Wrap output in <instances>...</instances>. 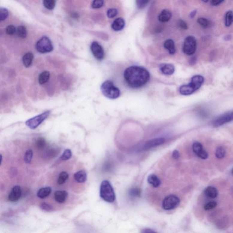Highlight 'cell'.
Instances as JSON below:
<instances>
[{
  "mask_svg": "<svg viewBox=\"0 0 233 233\" xmlns=\"http://www.w3.org/2000/svg\"><path fill=\"white\" fill-rule=\"evenodd\" d=\"M123 77L127 84L133 88L143 87L149 82L150 73L146 68L132 66L125 69Z\"/></svg>",
  "mask_w": 233,
  "mask_h": 233,
  "instance_id": "1",
  "label": "cell"
},
{
  "mask_svg": "<svg viewBox=\"0 0 233 233\" xmlns=\"http://www.w3.org/2000/svg\"><path fill=\"white\" fill-rule=\"evenodd\" d=\"M204 78L203 76L197 75L192 78L190 83L188 84L183 85L180 87L179 92L181 95L188 96L191 95L199 89L203 84Z\"/></svg>",
  "mask_w": 233,
  "mask_h": 233,
  "instance_id": "2",
  "label": "cell"
},
{
  "mask_svg": "<svg viewBox=\"0 0 233 233\" xmlns=\"http://www.w3.org/2000/svg\"><path fill=\"white\" fill-rule=\"evenodd\" d=\"M101 90L102 94L106 98L111 99H118L120 95V91L114 85L113 81L107 80L101 86Z\"/></svg>",
  "mask_w": 233,
  "mask_h": 233,
  "instance_id": "3",
  "label": "cell"
},
{
  "mask_svg": "<svg viewBox=\"0 0 233 233\" xmlns=\"http://www.w3.org/2000/svg\"><path fill=\"white\" fill-rule=\"evenodd\" d=\"M100 195L104 201L109 203L114 202L115 200V194L112 186L109 181L103 180L100 188Z\"/></svg>",
  "mask_w": 233,
  "mask_h": 233,
  "instance_id": "4",
  "label": "cell"
},
{
  "mask_svg": "<svg viewBox=\"0 0 233 233\" xmlns=\"http://www.w3.org/2000/svg\"><path fill=\"white\" fill-rule=\"evenodd\" d=\"M50 113V111H45L38 115L28 120L25 122V124L31 129H36L49 117Z\"/></svg>",
  "mask_w": 233,
  "mask_h": 233,
  "instance_id": "5",
  "label": "cell"
},
{
  "mask_svg": "<svg viewBox=\"0 0 233 233\" xmlns=\"http://www.w3.org/2000/svg\"><path fill=\"white\" fill-rule=\"evenodd\" d=\"M37 50L41 53H46L53 51V46L50 39L46 36L43 37L37 43Z\"/></svg>",
  "mask_w": 233,
  "mask_h": 233,
  "instance_id": "6",
  "label": "cell"
},
{
  "mask_svg": "<svg viewBox=\"0 0 233 233\" xmlns=\"http://www.w3.org/2000/svg\"><path fill=\"white\" fill-rule=\"evenodd\" d=\"M197 46L196 40L194 37L190 36L185 39L183 46V51L187 55H192L195 53Z\"/></svg>",
  "mask_w": 233,
  "mask_h": 233,
  "instance_id": "7",
  "label": "cell"
},
{
  "mask_svg": "<svg viewBox=\"0 0 233 233\" xmlns=\"http://www.w3.org/2000/svg\"><path fill=\"white\" fill-rule=\"evenodd\" d=\"M180 203V199L177 196L173 194L165 197L162 203V207L166 211H170L176 207Z\"/></svg>",
  "mask_w": 233,
  "mask_h": 233,
  "instance_id": "8",
  "label": "cell"
},
{
  "mask_svg": "<svg viewBox=\"0 0 233 233\" xmlns=\"http://www.w3.org/2000/svg\"><path fill=\"white\" fill-rule=\"evenodd\" d=\"M233 112H228L216 118L213 122V125L214 127H220L226 123L230 122L233 119Z\"/></svg>",
  "mask_w": 233,
  "mask_h": 233,
  "instance_id": "9",
  "label": "cell"
},
{
  "mask_svg": "<svg viewBox=\"0 0 233 233\" xmlns=\"http://www.w3.org/2000/svg\"><path fill=\"white\" fill-rule=\"evenodd\" d=\"M91 52L93 55L98 60H102L104 58V50L101 45L97 42H93L90 46Z\"/></svg>",
  "mask_w": 233,
  "mask_h": 233,
  "instance_id": "10",
  "label": "cell"
},
{
  "mask_svg": "<svg viewBox=\"0 0 233 233\" xmlns=\"http://www.w3.org/2000/svg\"><path fill=\"white\" fill-rule=\"evenodd\" d=\"M193 150L196 155L201 159H205L208 157L207 152L204 149L203 145L199 142L193 143L192 146Z\"/></svg>",
  "mask_w": 233,
  "mask_h": 233,
  "instance_id": "11",
  "label": "cell"
},
{
  "mask_svg": "<svg viewBox=\"0 0 233 233\" xmlns=\"http://www.w3.org/2000/svg\"><path fill=\"white\" fill-rule=\"evenodd\" d=\"M165 141H166V139L163 137H158V138L152 139L145 143L143 147V149L145 150L149 149L152 148L162 145L163 143H164Z\"/></svg>",
  "mask_w": 233,
  "mask_h": 233,
  "instance_id": "12",
  "label": "cell"
},
{
  "mask_svg": "<svg viewBox=\"0 0 233 233\" xmlns=\"http://www.w3.org/2000/svg\"><path fill=\"white\" fill-rule=\"evenodd\" d=\"M22 195V190L19 186H16L13 188L8 196L9 200L11 202L18 201Z\"/></svg>",
  "mask_w": 233,
  "mask_h": 233,
  "instance_id": "13",
  "label": "cell"
},
{
  "mask_svg": "<svg viewBox=\"0 0 233 233\" xmlns=\"http://www.w3.org/2000/svg\"><path fill=\"white\" fill-rule=\"evenodd\" d=\"M159 69L163 74L166 75H172L175 71V67L171 64H161L159 66Z\"/></svg>",
  "mask_w": 233,
  "mask_h": 233,
  "instance_id": "14",
  "label": "cell"
},
{
  "mask_svg": "<svg viewBox=\"0 0 233 233\" xmlns=\"http://www.w3.org/2000/svg\"><path fill=\"white\" fill-rule=\"evenodd\" d=\"M125 25V22L124 19L122 17H119L114 21L111 25V28L114 31H120L124 28Z\"/></svg>",
  "mask_w": 233,
  "mask_h": 233,
  "instance_id": "15",
  "label": "cell"
},
{
  "mask_svg": "<svg viewBox=\"0 0 233 233\" xmlns=\"http://www.w3.org/2000/svg\"><path fill=\"white\" fill-rule=\"evenodd\" d=\"M67 195L68 193L66 191L58 190L54 193V198L58 203H63L66 200Z\"/></svg>",
  "mask_w": 233,
  "mask_h": 233,
  "instance_id": "16",
  "label": "cell"
},
{
  "mask_svg": "<svg viewBox=\"0 0 233 233\" xmlns=\"http://www.w3.org/2000/svg\"><path fill=\"white\" fill-rule=\"evenodd\" d=\"M172 16V14L170 11L168 10H163L159 14L158 19L159 22H166L170 20Z\"/></svg>",
  "mask_w": 233,
  "mask_h": 233,
  "instance_id": "17",
  "label": "cell"
},
{
  "mask_svg": "<svg viewBox=\"0 0 233 233\" xmlns=\"http://www.w3.org/2000/svg\"><path fill=\"white\" fill-rule=\"evenodd\" d=\"M205 195L208 198L211 199H215L218 196V190L213 186H208L205 190Z\"/></svg>",
  "mask_w": 233,
  "mask_h": 233,
  "instance_id": "18",
  "label": "cell"
},
{
  "mask_svg": "<svg viewBox=\"0 0 233 233\" xmlns=\"http://www.w3.org/2000/svg\"><path fill=\"white\" fill-rule=\"evenodd\" d=\"M164 46L165 49L168 50L170 54L173 55L175 53L176 49L174 43L172 39H168L164 42Z\"/></svg>",
  "mask_w": 233,
  "mask_h": 233,
  "instance_id": "19",
  "label": "cell"
},
{
  "mask_svg": "<svg viewBox=\"0 0 233 233\" xmlns=\"http://www.w3.org/2000/svg\"><path fill=\"white\" fill-rule=\"evenodd\" d=\"M74 178L78 183H84L87 180L86 173L84 170L79 171L74 174Z\"/></svg>",
  "mask_w": 233,
  "mask_h": 233,
  "instance_id": "20",
  "label": "cell"
},
{
  "mask_svg": "<svg viewBox=\"0 0 233 233\" xmlns=\"http://www.w3.org/2000/svg\"><path fill=\"white\" fill-rule=\"evenodd\" d=\"M148 181L149 184L155 188L159 187L161 184L160 179L155 174H152L149 175L148 178Z\"/></svg>",
  "mask_w": 233,
  "mask_h": 233,
  "instance_id": "21",
  "label": "cell"
},
{
  "mask_svg": "<svg viewBox=\"0 0 233 233\" xmlns=\"http://www.w3.org/2000/svg\"><path fill=\"white\" fill-rule=\"evenodd\" d=\"M34 56L31 52H28L23 57L22 62L26 67H28L31 65L33 61Z\"/></svg>",
  "mask_w": 233,
  "mask_h": 233,
  "instance_id": "22",
  "label": "cell"
},
{
  "mask_svg": "<svg viewBox=\"0 0 233 233\" xmlns=\"http://www.w3.org/2000/svg\"><path fill=\"white\" fill-rule=\"evenodd\" d=\"M52 192V189L49 187H45L39 190L37 195L41 199H44L50 195Z\"/></svg>",
  "mask_w": 233,
  "mask_h": 233,
  "instance_id": "23",
  "label": "cell"
},
{
  "mask_svg": "<svg viewBox=\"0 0 233 233\" xmlns=\"http://www.w3.org/2000/svg\"><path fill=\"white\" fill-rule=\"evenodd\" d=\"M50 74L48 71L43 72L39 75L38 77V81L40 84L43 85L49 81L50 78Z\"/></svg>",
  "mask_w": 233,
  "mask_h": 233,
  "instance_id": "24",
  "label": "cell"
},
{
  "mask_svg": "<svg viewBox=\"0 0 233 233\" xmlns=\"http://www.w3.org/2000/svg\"><path fill=\"white\" fill-rule=\"evenodd\" d=\"M197 22L204 28H208L211 27L212 22L208 19L204 17L199 18L197 20Z\"/></svg>",
  "mask_w": 233,
  "mask_h": 233,
  "instance_id": "25",
  "label": "cell"
},
{
  "mask_svg": "<svg viewBox=\"0 0 233 233\" xmlns=\"http://www.w3.org/2000/svg\"><path fill=\"white\" fill-rule=\"evenodd\" d=\"M233 22V13L232 10L227 11L225 16V23L226 27H229Z\"/></svg>",
  "mask_w": 233,
  "mask_h": 233,
  "instance_id": "26",
  "label": "cell"
},
{
  "mask_svg": "<svg viewBox=\"0 0 233 233\" xmlns=\"http://www.w3.org/2000/svg\"><path fill=\"white\" fill-rule=\"evenodd\" d=\"M69 175L66 172H62L59 174L58 179V184L62 185L63 184L66 180L68 179Z\"/></svg>",
  "mask_w": 233,
  "mask_h": 233,
  "instance_id": "27",
  "label": "cell"
},
{
  "mask_svg": "<svg viewBox=\"0 0 233 233\" xmlns=\"http://www.w3.org/2000/svg\"><path fill=\"white\" fill-rule=\"evenodd\" d=\"M226 151L224 148L222 146H220L216 149L215 151V156L219 159L223 158L226 155Z\"/></svg>",
  "mask_w": 233,
  "mask_h": 233,
  "instance_id": "28",
  "label": "cell"
},
{
  "mask_svg": "<svg viewBox=\"0 0 233 233\" xmlns=\"http://www.w3.org/2000/svg\"><path fill=\"white\" fill-rule=\"evenodd\" d=\"M16 33L19 37L25 38L27 37V31L26 28L23 26H19L16 29Z\"/></svg>",
  "mask_w": 233,
  "mask_h": 233,
  "instance_id": "29",
  "label": "cell"
},
{
  "mask_svg": "<svg viewBox=\"0 0 233 233\" xmlns=\"http://www.w3.org/2000/svg\"><path fill=\"white\" fill-rule=\"evenodd\" d=\"M43 4L46 8L49 10H53L56 5V1L54 0H44Z\"/></svg>",
  "mask_w": 233,
  "mask_h": 233,
  "instance_id": "30",
  "label": "cell"
},
{
  "mask_svg": "<svg viewBox=\"0 0 233 233\" xmlns=\"http://www.w3.org/2000/svg\"><path fill=\"white\" fill-rule=\"evenodd\" d=\"M33 157V151L32 150L29 149L26 151L24 155V161L26 164H30L32 160Z\"/></svg>",
  "mask_w": 233,
  "mask_h": 233,
  "instance_id": "31",
  "label": "cell"
},
{
  "mask_svg": "<svg viewBox=\"0 0 233 233\" xmlns=\"http://www.w3.org/2000/svg\"><path fill=\"white\" fill-rule=\"evenodd\" d=\"M36 145L38 149H43L46 146V141L43 137H39L37 140Z\"/></svg>",
  "mask_w": 233,
  "mask_h": 233,
  "instance_id": "32",
  "label": "cell"
},
{
  "mask_svg": "<svg viewBox=\"0 0 233 233\" xmlns=\"http://www.w3.org/2000/svg\"><path fill=\"white\" fill-rule=\"evenodd\" d=\"M72 153L71 151L69 149H67L65 150L64 152L60 157V158H61V160L66 161V160L70 159L72 157Z\"/></svg>",
  "mask_w": 233,
  "mask_h": 233,
  "instance_id": "33",
  "label": "cell"
},
{
  "mask_svg": "<svg viewBox=\"0 0 233 233\" xmlns=\"http://www.w3.org/2000/svg\"><path fill=\"white\" fill-rule=\"evenodd\" d=\"M8 16V11L5 8L0 7V21L7 19Z\"/></svg>",
  "mask_w": 233,
  "mask_h": 233,
  "instance_id": "34",
  "label": "cell"
},
{
  "mask_svg": "<svg viewBox=\"0 0 233 233\" xmlns=\"http://www.w3.org/2000/svg\"><path fill=\"white\" fill-rule=\"evenodd\" d=\"M104 1L102 0H95L92 2V7L93 9H99L104 5Z\"/></svg>",
  "mask_w": 233,
  "mask_h": 233,
  "instance_id": "35",
  "label": "cell"
},
{
  "mask_svg": "<svg viewBox=\"0 0 233 233\" xmlns=\"http://www.w3.org/2000/svg\"><path fill=\"white\" fill-rule=\"evenodd\" d=\"M118 13L119 11L116 9L110 8L107 10V15L108 18H113L118 14Z\"/></svg>",
  "mask_w": 233,
  "mask_h": 233,
  "instance_id": "36",
  "label": "cell"
},
{
  "mask_svg": "<svg viewBox=\"0 0 233 233\" xmlns=\"http://www.w3.org/2000/svg\"><path fill=\"white\" fill-rule=\"evenodd\" d=\"M217 205V203L216 201H210L206 204L204 206V208L205 211H209L213 209Z\"/></svg>",
  "mask_w": 233,
  "mask_h": 233,
  "instance_id": "37",
  "label": "cell"
},
{
  "mask_svg": "<svg viewBox=\"0 0 233 233\" xmlns=\"http://www.w3.org/2000/svg\"><path fill=\"white\" fill-rule=\"evenodd\" d=\"M137 7L138 9H143L145 8L149 2V1H143V0H137L136 1Z\"/></svg>",
  "mask_w": 233,
  "mask_h": 233,
  "instance_id": "38",
  "label": "cell"
},
{
  "mask_svg": "<svg viewBox=\"0 0 233 233\" xmlns=\"http://www.w3.org/2000/svg\"><path fill=\"white\" fill-rule=\"evenodd\" d=\"M129 194L132 197H138L140 195L141 190L138 188H133L129 191Z\"/></svg>",
  "mask_w": 233,
  "mask_h": 233,
  "instance_id": "39",
  "label": "cell"
},
{
  "mask_svg": "<svg viewBox=\"0 0 233 233\" xmlns=\"http://www.w3.org/2000/svg\"><path fill=\"white\" fill-rule=\"evenodd\" d=\"M16 31V29L13 25H9L6 29V33L9 35H14Z\"/></svg>",
  "mask_w": 233,
  "mask_h": 233,
  "instance_id": "40",
  "label": "cell"
},
{
  "mask_svg": "<svg viewBox=\"0 0 233 233\" xmlns=\"http://www.w3.org/2000/svg\"><path fill=\"white\" fill-rule=\"evenodd\" d=\"M40 207L43 210L46 211H50L52 209V207L51 205L46 203H43L40 205Z\"/></svg>",
  "mask_w": 233,
  "mask_h": 233,
  "instance_id": "41",
  "label": "cell"
},
{
  "mask_svg": "<svg viewBox=\"0 0 233 233\" xmlns=\"http://www.w3.org/2000/svg\"><path fill=\"white\" fill-rule=\"evenodd\" d=\"M178 25L179 28L182 29L187 30L188 28V25L187 23L183 20H179L178 22Z\"/></svg>",
  "mask_w": 233,
  "mask_h": 233,
  "instance_id": "42",
  "label": "cell"
},
{
  "mask_svg": "<svg viewBox=\"0 0 233 233\" xmlns=\"http://www.w3.org/2000/svg\"><path fill=\"white\" fill-rule=\"evenodd\" d=\"M224 1H215V0H213V1H211V4L214 6H218V5H220V4L223 3Z\"/></svg>",
  "mask_w": 233,
  "mask_h": 233,
  "instance_id": "43",
  "label": "cell"
},
{
  "mask_svg": "<svg viewBox=\"0 0 233 233\" xmlns=\"http://www.w3.org/2000/svg\"><path fill=\"white\" fill-rule=\"evenodd\" d=\"M141 233H157L154 230L146 228L143 229L141 231Z\"/></svg>",
  "mask_w": 233,
  "mask_h": 233,
  "instance_id": "44",
  "label": "cell"
},
{
  "mask_svg": "<svg viewBox=\"0 0 233 233\" xmlns=\"http://www.w3.org/2000/svg\"><path fill=\"white\" fill-rule=\"evenodd\" d=\"M172 156L173 157L174 159H178L179 157V153L178 152V151L176 150L173 151V152Z\"/></svg>",
  "mask_w": 233,
  "mask_h": 233,
  "instance_id": "45",
  "label": "cell"
},
{
  "mask_svg": "<svg viewBox=\"0 0 233 233\" xmlns=\"http://www.w3.org/2000/svg\"><path fill=\"white\" fill-rule=\"evenodd\" d=\"M196 13H197V10H193V11H192L191 13L190 14V17L191 18H193V17L195 16V15H196Z\"/></svg>",
  "mask_w": 233,
  "mask_h": 233,
  "instance_id": "46",
  "label": "cell"
},
{
  "mask_svg": "<svg viewBox=\"0 0 233 233\" xmlns=\"http://www.w3.org/2000/svg\"><path fill=\"white\" fill-rule=\"evenodd\" d=\"M2 156L1 155H0V165L1 164V161H2Z\"/></svg>",
  "mask_w": 233,
  "mask_h": 233,
  "instance_id": "47",
  "label": "cell"
}]
</instances>
